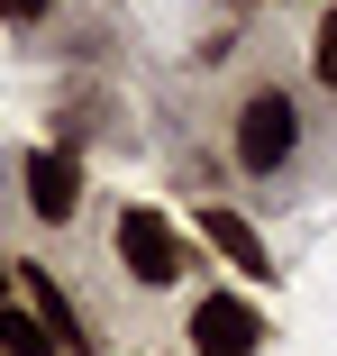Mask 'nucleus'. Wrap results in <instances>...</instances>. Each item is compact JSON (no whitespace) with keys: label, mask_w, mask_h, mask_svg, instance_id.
I'll list each match as a JSON object with an SVG mask.
<instances>
[{"label":"nucleus","mask_w":337,"mask_h":356,"mask_svg":"<svg viewBox=\"0 0 337 356\" xmlns=\"http://www.w3.org/2000/svg\"><path fill=\"white\" fill-rule=\"evenodd\" d=\"M19 183H28V210L55 220V229L83 210V156H74V147H37V156L19 165Z\"/></svg>","instance_id":"nucleus-4"},{"label":"nucleus","mask_w":337,"mask_h":356,"mask_svg":"<svg viewBox=\"0 0 337 356\" xmlns=\"http://www.w3.org/2000/svg\"><path fill=\"white\" fill-rule=\"evenodd\" d=\"M0 19H10V28H37V19H55V0H0Z\"/></svg>","instance_id":"nucleus-9"},{"label":"nucleus","mask_w":337,"mask_h":356,"mask_svg":"<svg viewBox=\"0 0 337 356\" xmlns=\"http://www.w3.org/2000/svg\"><path fill=\"white\" fill-rule=\"evenodd\" d=\"M310 74L337 92V10H328V19H319V37H310Z\"/></svg>","instance_id":"nucleus-8"},{"label":"nucleus","mask_w":337,"mask_h":356,"mask_svg":"<svg viewBox=\"0 0 337 356\" xmlns=\"http://www.w3.org/2000/svg\"><path fill=\"white\" fill-rule=\"evenodd\" d=\"M19 283H28V311H37V329H46L64 356H92V338H83V311L64 302V283H55L46 265H19Z\"/></svg>","instance_id":"nucleus-6"},{"label":"nucleus","mask_w":337,"mask_h":356,"mask_svg":"<svg viewBox=\"0 0 337 356\" xmlns=\"http://www.w3.org/2000/svg\"><path fill=\"white\" fill-rule=\"evenodd\" d=\"M292 156H301V101L292 92H246L237 101V174H255V183H274V174H292Z\"/></svg>","instance_id":"nucleus-1"},{"label":"nucleus","mask_w":337,"mask_h":356,"mask_svg":"<svg viewBox=\"0 0 337 356\" xmlns=\"http://www.w3.org/2000/svg\"><path fill=\"white\" fill-rule=\"evenodd\" d=\"M0 302H10V256H0Z\"/></svg>","instance_id":"nucleus-10"},{"label":"nucleus","mask_w":337,"mask_h":356,"mask_svg":"<svg viewBox=\"0 0 337 356\" xmlns=\"http://www.w3.org/2000/svg\"><path fill=\"white\" fill-rule=\"evenodd\" d=\"M182 338H191V356H255L264 347V311L246 293H200L191 320H182Z\"/></svg>","instance_id":"nucleus-3"},{"label":"nucleus","mask_w":337,"mask_h":356,"mask_svg":"<svg viewBox=\"0 0 337 356\" xmlns=\"http://www.w3.org/2000/svg\"><path fill=\"white\" fill-rule=\"evenodd\" d=\"M110 247H119V274L137 283V293H164V283H182V238H173L164 210H146V201H128V210H119Z\"/></svg>","instance_id":"nucleus-2"},{"label":"nucleus","mask_w":337,"mask_h":356,"mask_svg":"<svg viewBox=\"0 0 337 356\" xmlns=\"http://www.w3.org/2000/svg\"><path fill=\"white\" fill-rule=\"evenodd\" d=\"M200 247H219V256H228V265H237L246 283H274V247H264V238H255V229L237 220V210H219V201L200 210Z\"/></svg>","instance_id":"nucleus-5"},{"label":"nucleus","mask_w":337,"mask_h":356,"mask_svg":"<svg viewBox=\"0 0 337 356\" xmlns=\"http://www.w3.org/2000/svg\"><path fill=\"white\" fill-rule=\"evenodd\" d=\"M0 356H64L46 329H37V311H19V302H0Z\"/></svg>","instance_id":"nucleus-7"}]
</instances>
